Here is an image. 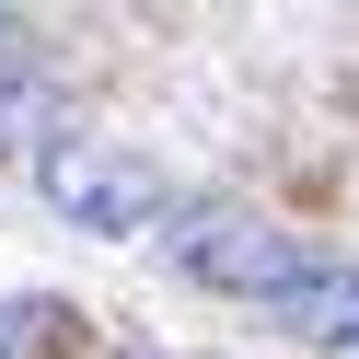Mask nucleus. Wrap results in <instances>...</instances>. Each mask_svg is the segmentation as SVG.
Segmentation results:
<instances>
[{
  "instance_id": "obj_2",
  "label": "nucleus",
  "mask_w": 359,
  "mask_h": 359,
  "mask_svg": "<svg viewBox=\"0 0 359 359\" xmlns=\"http://www.w3.org/2000/svg\"><path fill=\"white\" fill-rule=\"evenodd\" d=\"M174 266H186L197 290H220V302L266 313V302H278V290L313 266V243L278 232V220H255V209H232V197H209V209L174 220Z\"/></svg>"
},
{
  "instance_id": "obj_4",
  "label": "nucleus",
  "mask_w": 359,
  "mask_h": 359,
  "mask_svg": "<svg viewBox=\"0 0 359 359\" xmlns=\"http://www.w3.org/2000/svg\"><path fill=\"white\" fill-rule=\"evenodd\" d=\"M58 348H70L58 302H0V359H58Z\"/></svg>"
},
{
  "instance_id": "obj_1",
  "label": "nucleus",
  "mask_w": 359,
  "mask_h": 359,
  "mask_svg": "<svg viewBox=\"0 0 359 359\" xmlns=\"http://www.w3.org/2000/svg\"><path fill=\"white\" fill-rule=\"evenodd\" d=\"M35 186H47V209L70 220V232H93V243H128V232H151V220L174 209L163 163L128 151V140H47L35 151Z\"/></svg>"
},
{
  "instance_id": "obj_3",
  "label": "nucleus",
  "mask_w": 359,
  "mask_h": 359,
  "mask_svg": "<svg viewBox=\"0 0 359 359\" xmlns=\"http://www.w3.org/2000/svg\"><path fill=\"white\" fill-rule=\"evenodd\" d=\"M47 128H58V93L24 81V70H0V151H47Z\"/></svg>"
}]
</instances>
